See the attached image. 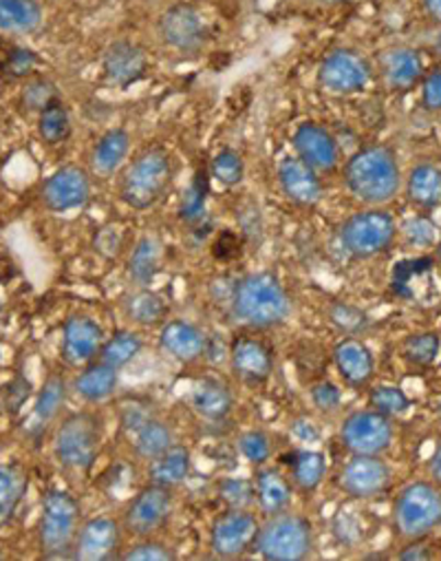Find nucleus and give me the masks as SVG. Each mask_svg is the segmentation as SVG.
Masks as SVG:
<instances>
[{"instance_id":"27","label":"nucleus","mask_w":441,"mask_h":561,"mask_svg":"<svg viewBox=\"0 0 441 561\" xmlns=\"http://www.w3.org/2000/svg\"><path fill=\"white\" fill-rule=\"evenodd\" d=\"M193 409L206 420H223L234 407L232 391L217 378H204L190 396Z\"/></svg>"},{"instance_id":"51","label":"nucleus","mask_w":441,"mask_h":561,"mask_svg":"<svg viewBox=\"0 0 441 561\" xmlns=\"http://www.w3.org/2000/svg\"><path fill=\"white\" fill-rule=\"evenodd\" d=\"M312 400L314 404L321 409V411H336L340 404H343V391L329 382V380H323L318 385H314L312 389Z\"/></svg>"},{"instance_id":"49","label":"nucleus","mask_w":441,"mask_h":561,"mask_svg":"<svg viewBox=\"0 0 441 561\" xmlns=\"http://www.w3.org/2000/svg\"><path fill=\"white\" fill-rule=\"evenodd\" d=\"M221 497L232 508H245L254 500V489L245 480H225L221 484Z\"/></svg>"},{"instance_id":"42","label":"nucleus","mask_w":441,"mask_h":561,"mask_svg":"<svg viewBox=\"0 0 441 561\" xmlns=\"http://www.w3.org/2000/svg\"><path fill=\"white\" fill-rule=\"evenodd\" d=\"M369 404L384 415H402L410 409L408 396L393 385H380V387L371 389Z\"/></svg>"},{"instance_id":"64","label":"nucleus","mask_w":441,"mask_h":561,"mask_svg":"<svg viewBox=\"0 0 441 561\" xmlns=\"http://www.w3.org/2000/svg\"><path fill=\"white\" fill-rule=\"evenodd\" d=\"M0 312H3V306H0Z\"/></svg>"},{"instance_id":"41","label":"nucleus","mask_w":441,"mask_h":561,"mask_svg":"<svg viewBox=\"0 0 441 561\" xmlns=\"http://www.w3.org/2000/svg\"><path fill=\"white\" fill-rule=\"evenodd\" d=\"M441 350V341L434 332H421L413 334L402 345V356L417 367H428L437 360V354Z\"/></svg>"},{"instance_id":"15","label":"nucleus","mask_w":441,"mask_h":561,"mask_svg":"<svg viewBox=\"0 0 441 561\" xmlns=\"http://www.w3.org/2000/svg\"><path fill=\"white\" fill-rule=\"evenodd\" d=\"M91 197L89 175L78 167L56 171L43 186V204L51 213H71L82 208Z\"/></svg>"},{"instance_id":"10","label":"nucleus","mask_w":441,"mask_h":561,"mask_svg":"<svg viewBox=\"0 0 441 561\" xmlns=\"http://www.w3.org/2000/svg\"><path fill=\"white\" fill-rule=\"evenodd\" d=\"M175 506L173 489L151 484L143 491H139L132 502L128 504L124 513V528L135 537H151L155 530H160Z\"/></svg>"},{"instance_id":"5","label":"nucleus","mask_w":441,"mask_h":561,"mask_svg":"<svg viewBox=\"0 0 441 561\" xmlns=\"http://www.w3.org/2000/svg\"><path fill=\"white\" fill-rule=\"evenodd\" d=\"M314 548L312 522L303 515L276 513L260 526L256 550L269 561H301Z\"/></svg>"},{"instance_id":"30","label":"nucleus","mask_w":441,"mask_h":561,"mask_svg":"<svg viewBox=\"0 0 441 561\" xmlns=\"http://www.w3.org/2000/svg\"><path fill=\"white\" fill-rule=\"evenodd\" d=\"M188 473H190V451L177 443L164 454H160L158 458H153L149 467L151 484H160L169 489L179 486L188 478Z\"/></svg>"},{"instance_id":"24","label":"nucleus","mask_w":441,"mask_h":561,"mask_svg":"<svg viewBox=\"0 0 441 561\" xmlns=\"http://www.w3.org/2000/svg\"><path fill=\"white\" fill-rule=\"evenodd\" d=\"M382 76L393 91H408L423 78V62L417 49L395 47L382 58Z\"/></svg>"},{"instance_id":"62","label":"nucleus","mask_w":441,"mask_h":561,"mask_svg":"<svg viewBox=\"0 0 441 561\" xmlns=\"http://www.w3.org/2000/svg\"><path fill=\"white\" fill-rule=\"evenodd\" d=\"M327 3H336V0H327Z\"/></svg>"},{"instance_id":"33","label":"nucleus","mask_w":441,"mask_h":561,"mask_svg":"<svg viewBox=\"0 0 441 561\" xmlns=\"http://www.w3.org/2000/svg\"><path fill=\"white\" fill-rule=\"evenodd\" d=\"M76 391L86 402H104L115 393L117 387V369L106 363L89 365L78 378H76Z\"/></svg>"},{"instance_id":"56","label":"nucleus","mask_w":441,"mask_h":561,"mask_svg":"<svg viewBox=\"0 0 441 561\" xmlns=\"http://www.w3.org/2000/svg\"><path fill=\"white\" fill-rule=\"evenodd\" d=\"M421 8L432 23L441 25V0H421Z\"/></svg>"},{"instance_id":"28","label":"nucleus","mask_w":441,"mask_h":561,"mask_svg":"<svg viewBox=\"0 0 441 561\" xmlns=\"http://www.w3.org/2000/svg\"><path fill=\"white\" fill-rule=\"evenodd\" d=\"M43 25L38 0H0V34H32Z\"/></svg>"},{"instance_id":"22","label":"nucleus","mask_w":441,"mask_h":561,"mask_svg":"<svg viewBox=\"0 0 441 561\" xmlns=\"http://www.w3.org/2000/svg\"><path fill=\"white\" fill-rule=\"evenodd\" d=\"M206 345L204 332L188 321H169L160 332V347L182 363H193L204 356Z\"/></svg>"},{"instance_id":"52","label":"nucleus","mask_w":441,"mask_h":561,"mask_svg":"<svg viewBox=\"0 0 441 561\" xmlns=\"http://www.w3.org/2000/svg\"><path fill=\"white\" fill-rule=\"evenodd\" d=\"M38 67V56L30 49H14L8 56V73H12L14 78H27L34 69Z\"/></svg>"},{"instance_id":"48","label":"nucleus","mask_w":441,"mask_h":561,"mask_svg":"<svg viewBox=\"0 0 441 561\" xmlns=\"http://www.w3.org/2000/svg\"><path fill=\"white\" fill-rule=\"evenodd\" d=\"M239 449L243 454L245 460H249L252 465H265L271 456V447H269V438L263 432H247L239 438Z\"/></svg>"},{"instance_id":"8","label":"nucleus","mask_w":441,"mask_h":561,"mask_svg":"<svg viewBox=\"0 0 441 561\" xmlns=\"http://www.w3.org/2000/svg\"><path fill=\"white\" fill-rule=\"evenodd\" d=\"M395 234H397V226L388 213L364 210V213H356L343 224L340 241L349 254L358 259H369L388 250Z\"/></svg>"},{"instance_id":"34","label":"nucleus","mask_w":441,"mask_h":561,"mask_svg":"<svg viewBox=\"0 0 441 561\" xmlns=\"http://www.w3.org/2000/svg\"><path fill=\"white\" fill-rule=\"evenodd\" d=\"M254 495L267 515L282 513L291 502V489L287 480L274 469H260L256 473Z\"/></svg>"},{"instance_id":"55","label":"nucleus","mask_w":441,"mask_h":561,"mask_svg":"<svg viewBox=\"0 0 441 561\" xmlns=\"http://www.w3.org/2000/svg\"><path fill=\"white\" fill-rule=\"evenodd\" d=\"M291 434L297 436L301 443H318V440H321L318 427L312 423V420H307V417L297 420V423L291 425Z\"/></svg>"},{"instance_id":"45","label":"nucleus","mask_w":441,"mask_h":561,"mask_svg":"<svg viewBox=\"0 0 441 561\" xmlns=\"http://www.w3.org/2000/svg\"><path fill=\"white\" fill-rule=\"evenodd\" d=\"M329 321L347 336H358L360 332L367 330L369 319L362 310L347 306V304H334L329 308Z\"/></svg>"},{"instance_id":"40","label":"nucleus","mask_w":441,"mask_h":561,"mask_svg":"<svg viewBox=\"0 0 441 561\" xmlns=\"http://www.w3.org/2000/svg\"><path fill=\"white\" fill-rule=\"evenodd\" d=\"M293 482L303 491H314L325 478V456L321 451H299L291 460Z\"/></svg>"},{"instance_id":"16","label":"nucleus","mask_w":441,"mask_h":561,"mask_svg":"<svg viewBox=\"0 0 441 561\" xmlns=\"http://www.w3.org/2000/svg\"><path fill=\"white\" fill-rule=\"evenodd\" d=\"M293 149L316 173H327L338 167L340 153L334 135L314 122H305L297 128V133H293Z\"/></svg>"},{"instance_id":"18","label":"nucleus","mask_w":441,"mask_h":561,"mask_svg":"<svg viewBox=\"0 0 441 561\" xmlns=\"http://www.w3.org/2000/svg\"><path fill=\"white\" fill-rule=\"evenodd\" d=\"M104 345V330L89 317H69L62 328V358L69 365L91 363Z\"/></svg>"},{"instance_id":"47","label":"nucleus","mask_w":441,"mask_h":561,"mask_svg":"<svg viewBox=\"0 0 441 561\" xmlns=\"http://www.w3.org/2000/svg\"><path fill=\"white\" fill-rule=\"evenodd\" d=\"M54 100H58V91L56 84L47 78H34L23 89V104L30 111H43Z\"/></svg>"},{"instance_id":"58","label":"nucleus","mask_w":441,"mask_h":561,"mask_svg":"<svg viewBox=\"0 0 441 561\" xmlns=\"http://www.w3.org/2000/svg\"><path fill=\"white\" fill-rule=\"evenodd\" d=\"M428 471H430L434 484L441 486V447L434 451V456H432V460H430V465H428Z\"/></svg>"},{"instance_id":"17","label":"nucleus","mask_w":441,"mask_h":561,"mask_svg":"<svg viewBox=\"0 0 441 561\" xmlns=\"http://www.w3.org/2000/svg\"><path fill=\"white\" fill-rule=\"evenodd\" d=\"M121 543V528L111 517H95L86 522L73 543V557L82 561L113 559Z\"/></svg>"},{"instance_id":"23","label":"nucleus","mask_w":441,"mask_h":561,"mask_svg":"<svg viewBox=\"0 0 441 561\" xmlns=\"http://www.w3.org/2000/svg\"><path fill=\"white\" fill-rule=\"evenodd\" d=\"M232 369L247 382H265L271 376V354L256 339H236L230 347Z\"/></svg>"},{"instance_id":"43","label":"nucleus","mask_w":441,"mask_h":561,"mask_svg":"<svg viewBox=\"0 0 441 561\" xmlns=\"http://www.w3.org/2000/svg\"><path fill=\"white\" fill-rule=\"evenodd\" d=\"M206 199H208V175L206 171H199L184 195L182 217L186 221H199L206 213Z\"/></svg>"},{"instance_id":"3","label":"nucleus","mask_w":441,"mask_h":561,"mask_svg":"<svg viewBox=\"0 0 441 561\" xmlns=\"http://www.w3.org/2000/svg\"><path fill=\"white\" fill-rule=\"evenodd\" d=\"M173 184V160L166 149H149L137 156L121 175L119 197L135 210L153 208Z\"/></svg>"},{"instance_id":"11","label":"nucleus","mask_w":441,"mask_h":561,"mask_svg":"<svg viewBox=\"0 0 441 561\" xmlns=\"http://www.w3.org/2000/svg\"><path fill=\"white\" fill-rule=\"evenodd\" d=\"M260 524L245 508H230L210 528V550L221 559H234L256 546Z\"/></svg>"},{"instance_id":"7","label":"nucleus","mask_w":441,"mask_h":561,"mask_svg":"<svg viewBox=\"0 0 441 561\" xmlns=\"http://www.w3.org/2000/svg\"><path fill=\"white\" fill-rule=\"evenodd\" d=\"M80 533V504L78 500L62 491L51 489L43 500L40 517V548L47 557H65L73 552L76 537Z\"/></svg>"},{"instance_id":"57","label":"nucleus","mask_w":441,"mask_h":561,"mask_svg":"<svg viewBox=\"0 0 441 561\" xmlns=\"http://www.w3.org/2000/svg\"><path fill=\"white\" fill-rule=\"evenodd\" d=\"M430 554L423 550V546H419V543H413V546H408V548H404L402 552H399V559H404V561H413V559H428Z\"/></svg>"},{"instance_id":"14","label":"nucleus","mask_w":441,"mask_h":561,"mask_svg":"<svg viewBox=\"0 0 441 561\" xmlns=\"http://www.w3.org/2000/svg\"><path fill=\"white\" fill-rule=\"evenodd\" d=\"M391 469L380 456H353L340 473V486L356 500H371L391 486Z\"/></svg>"},{"instance_id":"20","label":"nucleus","mask_w":441,"mask_h":561,"mask_svg":"<svg viewBox=\"0 0 441 561\" xmlns=\"http://www.w3.org/2000/svg\"><path fill=\"white\" fill-rule=\"evenodd\" d=\"M278 182L287 199L299 206H314L323 199V184L301 158H285L278 167Z\"/></svg>"},{"instance_id":"54","label":"nucleus","mask_w":441,"mask_h":561,"mask_svg":"<svg viewBox=\"0 0 441 561\" xmlns=\"http://www.w3.org/2000/svg\"><path fill=\"white\" fill-rule=\"evenodd\" d=\"M404 234H406V239H408V243H413V245H421V248H426V245H430L432 241H434V226L428 221V219H410L406 226H404Z\"/></svg>"},{"instance_id":"50","label":"nucleus","mask_w":441,"mask_h":561,"mask_svg":"<svg viewBox=\"0 0 441 561\" xmlns=\"http://www.w3.org/2000/svg\"><path fill=\"white\" fill-rule=\"evenodd\" d=\"M32 396V382L25 376H16L8 389H5V409L12 413H19L23 409V404L27 402V398Z\"/></svg>"},{"instance_id":"13","label":"nucleus","mask_w":441,"mask_h":561,"mask_svg":"<svg viewBox=\"0 0 441 561\" xmlns=\"http://www.w3.org/2000/svg\"><path fill=\"white\" fill-rule=\"evenodd\" d=\"M160 36L169 47L182 54H193L206 45L208 25L201 12L193 5H175L160 21Z\"/></svg>"},{"instance_id":"1","label":"nucleus","mask_w":441,"mask_h":561,"mask_svg":"<svg viewBox=\"0 0 441 561\" xmlns=\"http://www.w3.org/2000/svg\"><path fill=\"white\" fill-rule=\"evenodd\" d=\"M232 314L239 323L249 328H276L289 319L291 299L274 274H247L234 286Z\"/></svg>"},{"instance_id":"2","label":"nucleus","mask_w":441,"mask_h":561,"mask_svg":"<svg viewBox=\"0 0 441 561\" xmlns=\"http://www.w3.org/2000/svg\"><path fill=\"white\" fill-rule=\"evenodd\" d=\"M345 182L351 195L364 204L380 206L391 202L402 186L395 153L386 147H369L358 151L347 162Z\"/></svg>"},{"instance_id":"46","label":"nucleus","mask_w":441,"mask_h":561,"mask_svg":"<svg viewBox=\"0 0 441 561\" xmlns=\"http://www.w3.org/2000/svg\"><path fill=\"white\" fill-rule=\"evenodd\" d=\"M121 559H126V561H171V559H175V552L158 539L141 537V541L130 546L121 554Z\"/></svg>"},{"instance_id":"25","label":"nucleus","mask_w":441,"mask_h":561,"mask_svg":"<svg viewBox=\"0 0 441 561\" xmlns=\"http://www.w3.org/2000/svg\"><path fill=\"white\" fill-rule=\"evenodd\" d=\"M65 398H67V380L58 374L49 376L36 398V404H34L30 417H27L25 434L38 438L49 427L51 420L58 415L60 407L65 404Z\"/></svg>"},{"instance_id":"21","label":"nucleus","mask_w":441,"mask_h":561,"mask_svg":"<svg viewBox=\"0 0 441 561\" xmlns=\"http://www.w3.org/2000/svg\"><path fill=\"white\" fill-rule=\"evenodd\" d=\"M334 363L340 374V378L349 387H364L373 378L375 371V360L371 350L360 341V339H343L336 350H334Z\"/></svg>"},{"instance_id":"38","label":"nucleus","mask_w":441,"mask_h":561,"mask_svg":"<svg viewBox=\"0 0 441 561\" xmlns=\"http://www.w3.org/2000/svg\"><path fill=\"white\" fill-rule=\"evenodd\" d=\"M432 265H434V261L430 256H417V259H406V261L395 263L393 274H391L393 293L402 299H413L415 297L413 284L417 278L432 272Z\"/></svg>"},{"instance_id":"29","label":"nucleus","mask_w":441,"mask_h":561,"mask_svg":"<svg viewBox=\"0 0 441 561\" xmlns=\"http://www.w3.org/2000/svg\"><path fill=\"white\" fill-rule=\"evenodd\" d=\"M124 317L141 328H153L160 325L169 314V304L162 295L153 293L151 288H139L121 304Z\"/></svg>"},{"instance_id":"61","label":"nucleus","mask_w":441,"mask_h":561,"mask_svg":"<svg viewBox=\"0 0 441 561\" xmlns=\"http://www.w3.org/2000/svg\"><path fill=\"white\" fill-rule=\"evenodd\" d=\"M0 559H3V550H0Z\"/></svg>"},{"instance_id":"60","label":"nucleus","mask_w":441,"mask_h":561,"mask_svg":"<svg viewBox=\"0 0 441 561\" xmlns=\"http://www.w3.org/2000/svg\"><path fill=\"white\" fill-rule=\"evenodd\" d=\"M437 259L441 261V243H439V248H437Z\"/></svg>"},{"instance_id":"35","label":"nucleus","mask_w":441,"mask_h":561,"mask_svg":"<svg viewBox=\"0 0 441 561\" xmlns=\"http://www.w3.org/2000/svg\"><path fill=\"white\" fill-rule=\"evenodd\" d=\"M408 199L421 208H432L441 202V169L419 164L410 171L406 182Z\"/></svg>"},{"instance_id":"53","label":"nucleus","mask_w":441,"mask_h":561,"mask_svg":"<svg viewBox=\"0 0 441 561\" xmlns=\"http://www.w3.org/2000/svg\"><path fill=\"white\" fill-rule=\"evenodd\" d=\"M421 104L428 111H441V69H434L423 76Z\"/></svg>"},{"instance_id":"44","label":"nucleus","mask_w":441,"mask_h":561,"mask_svg":"<svg viewBox=\"0 0 441 561\" xmlns=\"http://www.w3.org/2000/svg\"><path fill=\"white\" fill-rule=\"evenodd\" d=\"M212 178L217 182H221L223 186H236L243 182L245 175V164L243 158L236 151H221L214 160H212V169H210Z\"/></svg>"},{"instance_id":"39","label":"nucleus","mask_w":441,"mask_h":561,"mask_svg":"<svg viewBox=\"0 0 441 561\" xmlns=\"http://www.w3.org/2000/svg\"><path fill=\"white\" fill-rule=\"evenodd\" d=\"M141 347H143V343H141L139 334H135V332H117L115 336L104 341V345L100 350V360L111 365V367H115V369H121L130 360H135L139 356Z\"/></svg>"},{"instance_id":"31","label":"nucleus","mask_w":441,"mask_h":561,"mask_svg":"<svg viewBox=\"0 0 441 561\" xmlns=\"http://www.w3.org/2000/svg\"><path fill=\"white\" fill-rule=\"evenodd\" d=\"M162 263V245L155 237H141L130 254L128 274L137 288H151L160 272Z\"/></svg>"},{"instance_id":"36","label":"nucleus","mask_w":441,"mask_h":561,"mask_svg":"<svg viewBox=\"0 0 441 561\" xmlns=\"http://www.w3.org/2000/svg\"><path fill=\"white\" fill-rule=\"evenodd\" d=\"M25 486L27 480L23 471L10 465H0V526H5L14 517L25 495Z\"/></svg>"},{"instance_id":"12","label":"nucleus","mask_w":441,"mask_h":561,"mask_svg":"<svg viewBox=\"0 0 441 561\" xmlns=\"http://www.w3.org/2000/svg\"><path fill=\"white\" fill-rule=\"evenodd\" d=\"M318 82L329 93L351 95V93H360L369 87L371 69L358 54L338 49L323 60V65L318 69Z\"/></svg>"},{"instance_id":"59","label":"nucleus","mask_w":441,"mask_h":561,"mask_svg":"<svg viewBox=\"0 0 441 561\" xmlns=\"http://www.w3.org/2000/svg\"><path fill=\"white\" fill-rule=\"evenodd\" d=\"M434 49H437V54L441 56V32H439V36H437V41H434Z\"/></svg>"},{"instance_id":"37","label":"nucleus","mask_w":441,"mask_h":561,"mask_svg":"<svg viewBox=\"0 0 441 561\" xmlns=\"http://www.w3.org/2000/svg\"><path fill=\"white\" fill-rule=\"evenodd\" d=\"M69 130H71V117H69L65 102L58 98L40 111L38 133H40L45 145L56 147L62 142V139H67Z\"/></svg>"},{"instance_id":"4","label":"nucleus","mask_w":441,"mask_h":561,"mask_svg":"<svg viewBox=\"0 0 441 561\" xmlns=\"http://www.w3.org/2000/svg\"><path fill=\"white\" fill-rule=\"evenodd\" d=\"M102 420L95 413H71L54 436V458L69 471H89L100 454Z\"/></svg>"},{"instance_id":"32","label":"nucleus","mask_w":441,"mask_h":561,"mask_svg":"<svg viewBox=\"0 0 441 561\" xmlns=\"http://www.w3.org/2000/svg\"><path fill=\"white\" fill-rule=\"evenodd\" d=\"M130 151V135L124 128L106 130L93 149L91 162L100 175H113Z\"/></svg>"},{"instance_id":"19","label":"nucleus","mask_w":441,"mask_h":561,"mask_svg":"<svg viewBox=\"0 0 441 561\" xmlns=\"http://www.w3.org/2000/svg\"><path fill=\"white\" fill-rule=\"evenodd\" d=\"M102 67L111 84L126 89L146 76V71H149V58H146L141 47H137L135 43L117 41L108 45Z\"/></svg>"},{"instance_id":"9","label":"nucleus","mask_w":441,"mask_h":561,"mask_svg":"<svg viewBox=\"0 0 441 561\" xmlns=\"http://www.w3.org/2000/svg\"><path fill=\"white\" fill-rule=\"evenodd\" d=\"M393 436L388 415L375 409L353 411L340 427V440L353 456H380L391 447Z\"/></svg>"},{"instance_id":"26","label":"nucleus","mask_w":441,"mask_h":561,"mask_svg":"<svg viewBox=\"0 0 441 561\" xmlns=\"http://www.w3.org/2000/svg\"><path fill=\"white\" fill-rule=\"evenodd\" d=\"M128 436H130L135 454L143 460H153V458H158L160 454H164L166 449H171L175 445L173 427L166 425L164 420H160L155 415H151L149 420H146V423H141Z\"/></svg>"},{"instance_id":"63","label":"nucleus","mask_w":441,"mask_h":561,"mask_svg":"<svg viewBox=\"0 0 441 561\" xmlns=\"http://www.w3.org/2000/svg\"><path fill=\"white\" fill-rule=\"evenodd\" d=\"M439 413H441V402H439Z\"/></svg>"},{"instance_id":"6","label":"nucleus","mask_w":441,"mask_h":561,"mask_svg":"<svg viewBox=\"0 0 441 561\" xmlns=\"http://www.w3.org/2000/svg\"><path fill=\"white\" fill-rule=\"evenodd\" d=\"M395 530L404 539H421L441 526V491L430 482L408 484L393 508Z\"/></svg>"}]
</instances>
